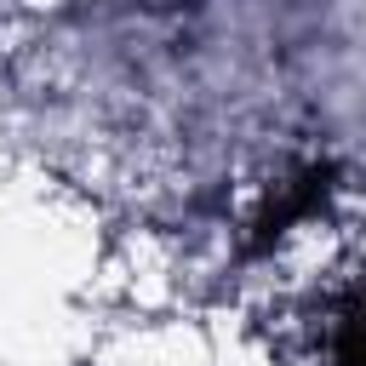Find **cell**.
Here are the masks:
<instances>
[{"label": "cell", "mask_w": 366, "mask_h": 366, "mask_svg": "<svg viewBox=\"0 0 366 366\" xmlns=\"http://www.w3.org/2000/svg\"><path fill=\"white\" fill-rule=\"evenodd\" d=\"M337 366H366V292L337 315V343H332Z\"/></svg>", "instance_id": "cell-1"}]
</instances>
